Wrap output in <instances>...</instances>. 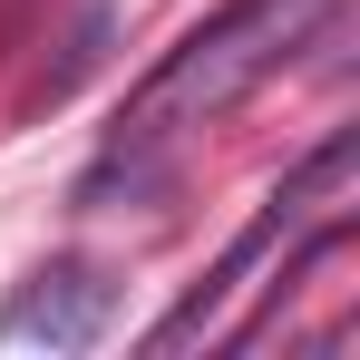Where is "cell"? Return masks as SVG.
I'll list each match as a JSON object with an SVG mask.
<instances>
[{"label":"cell","mask_w":360,"mask_h":360,"mask_svg":"<svg viewBox=\"0 0 360 360\" xmlns=\"http://www.w3.org/2000/svg\"><path fill=\"white\" fill-rule=\"evenodd\" d=\"M321 20H331V0H224L205 30H185L176 49L136 78V98H127V117H117L127 146H156V136H176V127L224 117L243 88H263Z\"/></svg>","instance_id":"cell-1"},{"label":"cell","mask_w":360,"mask_h":360,"mask_svg":"<svg viewBox=\"0 0 360 360\" xmlns=\"http://www.w3.org/2000/svg\"><path fill=\"white\" fill-rule=\"evenodd\" d=\"M351 156H360V136H351V127H331V136H321V146L302 156L292 176L273 185V205L253 214V234H234V253H224V263H214V273H205V283H195V292H185L176 311L156 321V351H185V341H195V331H205V321L224 311V292H234L243 273H253V263H263V253H273V243H283L302 214H311V195H331V185L351 176Z\"/></svg>","instance_id":"cell-2"},{"label":"cell","mask_w":360,"mask_h":360,"mask_svg":"<svg viewBox=\"0 0 360 360\" xmlns=\"http://www.w3.org/2000/svg\"><path fill=\"white\" fill-rule=\"evenodd\" d=\"M108 302L117 283L108 273H88V263H59V273H39L30 292L10 302V341H49V351H78V341H98V321H108Z\"/></svg>","instance_id":"cell-3"}]
</instances>
